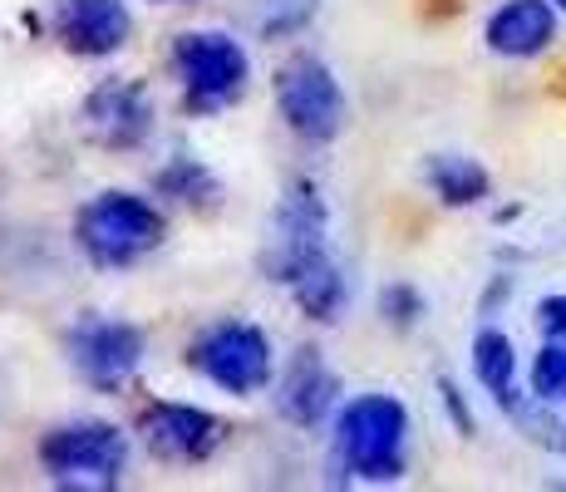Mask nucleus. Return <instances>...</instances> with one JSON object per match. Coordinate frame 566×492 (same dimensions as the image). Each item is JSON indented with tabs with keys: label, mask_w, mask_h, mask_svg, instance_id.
Segmentation results:
<instances>
[{
	"label": "nucleus",
	"mask_w": 566,
	"mask_h": 492,
	"mask_svg": "<svg viewBox=\"0 0 566 492\" xmlns=\"http://www.w3.org/2000/svg\"><path fill=\"white\" fill-rule=\"evenodd\" d=\"M335 463L360 483H399L409 468V409L395 394H355L340 404Z\"/></svg>",
	"instance_id": "f257e3e1"
},
{
	"label": "nucleus",
	"mask_w": 566,
	"mask_h": 492,
	"mask_svg": "<svg viewBox=\"0 0 566 492\" xmlns=\"http://www.w3.org/2000/svg\"><path fill=\"white\" fill-rule=\"evenodd\" d=\"M325 257H331V202L315 178H291L271 207L266 242H261V276L291 291Z\"/></svg>",
	"instance_id": "f03ea898"
},
{
	"label": "nucleus",
	"mask_w": 566,
	"mask_h": 492,
	"mask_svg": "<svg viewBox=\"0 0 566 492\" xmlns=\"http://www.w3.org/2000/svg\"><path fill=\"white\" fill-rule=\"evenodd\" d=\"M163 212L138 192H99L74 212V247L99 271H118L163 247Z\"/></svg>",
	"instance_id": "7ed1b4c3"
},
{
	"label": "nucleus",
	"mask_w": 566,
	"mask_h": 492,
	"mask_svg": "<svg viewBox=\"0 0 566 492\" xmlns=\"http://www.w3.org/2000/svg\"><path fill=\"white\" fill-rule=\"evenodd\" d=\"M40 468L54 488L108 492L128 473V439L108 419H74L40 439Z\"/></svg>",
	"instance_id": "20e7f679"
},
{
	"label": "nucleus",
	"mask_w": 566,
	"mask_h": 492,
	"mask_svg": "<svg viewBox=\"0 0 566 492\" xmlns=\"http://www.w3.org/2000/svg\"><path fill=\"white\" fill-rule=\"evenodd\" d=\"M276 108L286 128L311 148H325L350 124V98L345 84L321 54H291L276 70Z\"/></svg>",
	"instance_id": "39448f33"
},
{
	"label": "nucleus",
	"mask_w": 566,
	"mask_h": 492,
	"mask_svg": "<svg viewBox=\"0 0 566 492\" xmlns=\"http://www.w3.org/2000/svg\"><path fill=\"white\" fill-rule=\"evenodd\" d=\"M188 365L198 369L207 385H217L222 394L252 399L271 385L276 375V355H271V335L252 321H217L192 341Z\"/></svg>",
	"instance_id": "423d86ee"
},
{
	"label": "nucleus",
	"mask_w": 566,
	"mask_h": 492,
	"mask_svg": "<svg viewBox=\"0 0 566 492\" xmlns=\"http://www.w3.org/2000/svg\"><path fill=\"white\" fill-rule=\"evenodd\" d=\"M172 70L198 114L227 108L247 94L252 84V60L227 30H188L172 40Z\"/></svg>",
	"instance_id": "0eeeda50"
},
{
	"label": "nucleus",
	"mask_w": 566,
	"mask_h": 492,
	"mask_svg": "<svg viewBox=\"0 0 566 492\" xmlns=\"http://www.w3.org/2000/svg\"><path fill=\"white\" fill-rule=\"evenodd\" d=\"M144 331L128 321H108V315H84L64 335V359L74 375L94 389H118L138 375L144 365Z\"/></svg>",
	"instance_id": "6e6552de"
},
{
	"label": "nucleus",
	"mask_w": 566,
	"mask_h": 492,
	"mask_svg": "<svg viewBox=\"0 0 566 492\" xmlns=\"http://www.w3.org/2000/svg\"><path fill=\"white\" fill-rule=\"evenodd\" d=\"M138 439L154 458H168V463H202L222 448L227 429L217 414H207L202 404H172L158 399L138 414Z\"/></svg>",
	"instance_id": "1a4fd4ad"
},
{
	"label": "nucleus",
	"mask_w": 566,
	"mask_h": 492,
	"mask_svg": "<svg viewBox=\"0 0 566 492\" xmlns=\"http://www.w3.org/2000/svg\"><path fill=\"white\" fill-rule=\"evenodd\" d=\"M84 134L94 138L99 148L128 153L144 148L148 134H154V98L138 80H104L84 94Z\"/></svg>",
	"instance_id": "9d476101"
},
{
	"label": "nucleus",
	"mask_w": 566,
	"mask_h": 492,
	"mask_svg": "<svg viewBox=\"0 0 566 492\" xmlns=\"http://www.w3.org/2000/svg\"><path fill=\"white\" fill-rule=\"evenodd\" d=\"M134 35L128 0H54V40L80 60H108Z\"/></svg>",
	"instance_id": "9b49d317"
},
{
	"label": "nucleus",
	"mask_w": 566,
	"mask_h": 492,
	"mask_svg": "<svg viewBox=\"0 0 566 492\" xmlns=\"http://www.w3.org/2000/svg\"><path fill=\"white\" fill-rule=\"evenodd\" d=\"M335 399H340V379L325 365V349L301 345L276 379V414L286 423H296V429H321L331 419Z\"/></svg>",
	"instance_id": "f8f14e48"
},
{
	"label": "nucleus",
	"mask_w": 566,
	"mask_h": 492,
	"mask_svg": "<svg viewBox=\"0 0 566 492\" xmlns=\"http://www.w3.org/2000/svg\"><path fill=\"white\" fill-rule=\"evenodd\" d=\"M483 40L503 60H537L557 40V6L552 0H503L488 15Z\"/></svg>",
	"instance_id": "ddd939ff"
},
{
	"label": "nucleus",
	"mask_w": 566,
	"mask_h": 492,
	"mask_svg": "<svg viewBox=\"0 0 566 492\" xmlns=\"http://www.w3.org/2000/svg\"><path fill=\"white\" fill-rule=\"evenodd\" d=\"M473 375L478 385L493 394V404L513 419L522 409V389H517V349L507 341L497 325H483V331L473 335Z\"/></svg>",
	"instance_id": "4468645a"
},
{
	"label": "nucleus",
	"mask_w": 566,
	"mask_h": 492,
	"mask_svg": "<svg viewBox=\"0 0 566 492\" xmlns=\"http://www.w3.org/2000/svg\"><path fill=\"white\" fill-rule=\"evenodd\" d=\"M423 178H429V188L443 207H478L493 192L488 168L478 158H463V153H433V158L423 163Z\"/></svg>",
	"instance_id": "2eb2a0df"
},
{
	"label": "nucleus",
	"mask_w": 566,
	"mask_h": 492,
	"mask_svg": "<svg viewBox=\"0 0 566 492\" xmlns=\"http://www.w3.org/2000/svg\"><path fill=\"white\" fill-rule=\"evenodd\" d=\"M154 188L163 197H172V202H182V207H198V212L222 197V182H217V172L207 168L202 158H192V153H178V158L163 163L158 178H154Z\"/></svg>",
	"instance_id": "dca6fc26"
},
{
	"label": "nucleus",
	"mask_w": 566,
	"mask_h": 492,
	"mask_svg": "<svg viewBox=\"0 0 566 492\" xmlns=\"http://www.w3.org/2000/svg\"><path fill=\"white\" fill-rule=\"evenodd\" d=\"M291 295H296V305L311 315V321L331 325V321H340L345 301H350V286H345V271L335 266V257H325L321 266H311L306 276L291 286Z\"/></svg>",
	"instance_id": "f3484780"
},
{
	"label": "nucleus",
	"mask_w": 566,
	"mask_h": 492,
	"mask_svg": "<svg viewBox=\"0 0 566 492\" xmlns=\"http://www.w3.org/2000/svg\"><path fill=\"white\" fill-rule=\"evenodd\" d=\"M315 6H321V0H247V10H252V25H256L261 40L301 35V30L315 20Z\"/></svg>",
	"instance_id": "a211bd4d"
},
{
	"label": "nucleus",
	"mask_w": 566,
	"mask_h": 492,
	"mask_svg": "<svg viewBox=\"0 0 566 492\" xmlns=\"http://www.w3.org/2000/svg\"><path fill=\"white\" fill-rule=\"evenodd\" d=\"M532 399L562 404L566 399V341H547L532 359Z\"/></svg>",
	"instance_id": "6ab92c4d"
},
{
	"label": "nucleus",
	"mask_w": 566,
	"mask_h": 492,
	"mask_svg": "<svg viewBox=\"0 0 566 492\" xmlns=\"http://www.w3.org/2000/svg\"><path fill=\"white\" fill-rule=\"evenodd\" d=\"M423 311H429V301H423L409 281H395V286L379 291V315H385L395 331H413V325L423 321Z\"/></svg>",
	"instance_id": "aec40b11"
},
{
	"label": "nucleus",
	"mask_w": 566,
	"mask_h": 492,
	"mask_svg": "<svg viewBox=\"0 0 566 492\" xmlns=\"http://www.w3.org/2000/svg\"><path fill=\"white\" fill-rule=\"evenodd\" d=\"M537 325H542L547 341H566V291L547 295V301L537 305Z\"/></svg>",
	"instance_id": "412c9836"
},
{
	"label": "nucleus",
	"mask_w": 566,
	"mask_h": 492,
	"mask_svg": "<svg viewBox=\"0 0 566 492\" xmlns=\"http://www.w3.org/2000/svg\"><path fill=\"white\" fill-rule=\"evenodd\" d=\"M439 394H443V404H449V414H453V423H459V433H463V439H473V414H468L459 385H453V379H439Z\"/></svg>",
	"instance_id": "4be33fe9"
},
{
	"label": "nucleus",
	"mask_w": 566,
	"mask_h": 492,
	"mask_svg": "<svg viewBox=\"0 0 566 492\" xmlns=\"http://www.w3.org/2000/svg\"><path fill=\"white\" fill-rule=\"evenodd\" d=\"M163 6H198V0H163Z\"/></svg>",
	"instance_id": "5701e85b"
},
{
	"label": "nucleus",
	"mask_w": 566,
	"mask_h": 492,
	"mask_svg": "<svg viewBox=\"0 0 566 492\" xmlns=\"http://www.w3.org/2000/svg\"><path fill=\"white\" fill-rule=\"evenodd\" d=\"M552 6H557V10H566V0H552Z\"/></svg>",
	"instance_id": "b1692460"
}]
</instances>
